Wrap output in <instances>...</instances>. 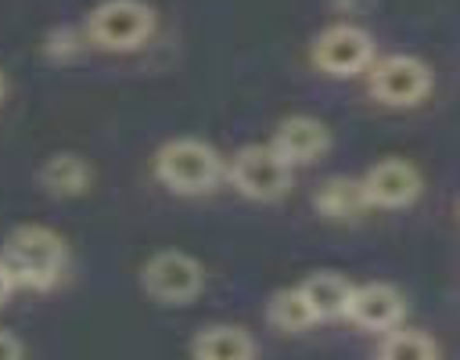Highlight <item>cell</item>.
I'll return each mask as SVG.
<instances>
[{"label": "cell", "mask_w": 460, "mask_h": 360, "mask_svg": "<svg viewBox=\"0 0 460 360\" xmlns=\"http://www.w3.org/2000/svg\"><path fill=\"white\" fill-rule=\"evenodd\" d=\"M305 306L313 310L316 324L320 320H345V306H349V295H352V281L338 270H316L309 274L302 284H298Z\"/></svg>", "instance_id": "4fadbf2b"}, {"label": "cell", "mask_w": 460, "mask_h": 360, "mask_svg": "<svg viewBox=\"0 0 460 360\" xmlns=\"http://www.w3.org/2000/svg\"><path fill=\"white\" fill-rule=\"evenodd\" d=\"M309 58H313V65H316L323 76L349 79V76H363V72L370 68V61L377 58V47H374V36H370L363 25L334 22V25L320 29V32L313 36Z\"/></svg>", "instance_id": "8992f818"}, {"label": "cell", "mask_w": 460, "mask_h": 360, "mask_svg": "<svg viewBox=\"0 0 460 360\" xmlns=\"http://www.w3.org/2000/svg\"><path fill=\"white\" fill-rule=\"evenodd\" d=\"M313 205H316V212L327 216V220H356V216H363V212L370 209V205H367V194H363V187H359L356 176H327V180L316 187Z\"/></svg>", "instance_id": "5bb4252c"}, {"label": "cell", "mask_w": 460, "mask_h": 360, "mask_svg": "<svg viewBox=\"0 0 460 360\" xmlns=\"http://www.w3.org/2000/svg\"><path fill=\"white\" fill-rule=\"evenodd\" d=\"M140 288L162 306H187L205 288V266L183 248H162L144 259Z\"/></svg>", "instance_id": "277c9868"}, {"label": "cell", "mask_w": 460, "mask_h": 360, "mask_svg": "<svg viewBox=\"0 0 460 360\" xmlns=\"http://www.w3.org/2000/svg\"><path fill=\"white\" fill-rule=\"evenodd\" d=\"M266 320H270V328H277V331H284V335H298V331H305V328L316 324V317H313V310L305 306L298 284H295V288H277V292L270 295V302H266Z\"/></svg>", "instance_id": "2e32d148"}, {"label": "cell", "mask_w": 460, "mask_h": 360, "mask_svg": "<svg viewBox=\"0 0 460 360\" xmlns=\"http://www.w3.org/2000/svg\"><path fill=\"white\" fill-rule=\"evenodd\" d=\"M151 32L155 7L144 0H101L83 22V36L101 50H137Z\"/></svg>", "instance_id": "3957f363"}, {"label": "cell", "mask_w": 460, "mask_h": 360, "mask_svg": "<svg viewBox=\"0 0 460 360\" xmlns=\"http://www.w3.org/2000/svg\"><path fill=\"white\" fill-rule=\"evenodd\" d=\"M190 360H255V335L244 324H205L190 338Z\"/></svg>", "instance_id": "8fae6325"}, {"label": "cell", "mask_w": 460, "mask_h": 360, "mask_svg": "<svg viewBox=\"0 0 460 360\" xmlns=\"http://www.w3.org/2000/svg\"><path fill=\"white\" fill-rule=\"evenodd\" d=\"M36 180L40 187L50 194V198H79L90 191L93 184V169L83 155L75 151H54L43 158V166L36 169Z\"/></svg>", "instance_id": "7c38bea8"}, {"label": "cell", "mask_w": 460, "mask_h": 360, "mask_svg": "<svg viewBox=\"0 0 460 360\" xmlns=\"http://www.w3.org/2000/svg\"><path fill=\"white\" fill-rule=\"evenodd\" d=\"M359 187H363L370 209H406L420 198L424 180H420V169L413 162L388 155L359 176Z\"/></svg>", "instance_id": "ba28073f"}, {"label": "cell", "mask_w": 460, "mask_h": 360, "mask_svg": "<svg viewBox=\"0 0 460 360\" xmlns=\"http://www.w3.org/2000/svg\"><path fill=\"white\" fill-rule=\"evenodd\" d=\"M11 295H14V284H11V274H7V266L0 263V306H4Z\"/></svg>", "instance_id": "ac0fdd59"}, {"label": "cell", "mask_w": 460, "mask_h": 360, "mask_svg": "<svg viewBox=\"0 0 460 360\" xmlns=\"http://www.w3.org/2000/svg\"><path fill=\"white\" fill-rule=\"evenodd\" d=\"M0 97H4V72H0Z\"/></svg>", "instance_id": "d6986e66"}, {"label": "cell", "mask_w": 460, "mask_h": 360, "mask_svg": "<svg viewBox=\"0 0 460 360\" xmlns=\"http://www.w3.org/2000/svg\"><path fill=\"white\" fill-rule=\"evenodd\" d=\"M438 356H442V349L428 331L402 328V324L385 331L381 346H377V360H438Z\"/></svg>", "instance_id": "9a60e30c"}, {"label": "cell", "mask_w": 460, "mask_h": 360, "mask_svg": "<svg viewBox=\"0 0 460 360\" xmlns=\"http://www.w3.org/2000/svg\"><path fill=\"white\" fill-rule=\"evenodd\" d=\"M0 360H25V342L7 328H0Z\"/></svg>", "instance_id": "e0dca14e"}, {"label": "cell", "mask_w": 460, "mask_h": 360, "mask_svg": "<svg viewBox=\"0 0 460 360\" xmlns=\"http://www.w3.org/2000/svg\"><path fill=\"white\" fill-rule=\"evenodd\" d=\"M226 180L252 202H277L291 191L295 169L270 144H244L226 162Z\"/></svg>", "instance_id": "5b68a950"}, {"label": "cell", "mask_w": 460, "mask_h": 360, "mask_svg": "<svg viewBox=\"0 0 460 360\" xmlns=\"http://www.w3.org/2000/svg\"><path fill=\"white\" fill-rule=\"evenodd\" d=\"M155 176L172 194H208L226 176V158L201 137H172L155 151Z\"/></svg>", "instance_id": "7a4b0ae2"}, {"label": "cell", "mask_w": 460, "mask_h": 360, "mask_svg": "<svg viewBox=\"0 0 460 360\" xmlns=\"http://www.w3.org/2000/svg\"><path fill=\"white\" fill-rule=\"evenodd\" d=\"M345 320H352L363 331H392L406 320V299L395 284L388 281H367V284H352L349 306H345Z\"/></svg>", "instance_id": "9c48e42d"}, {"label": "cell", "mask_w": 460, "mask_h": 360, "mask_svg": "<svg viewBox=\"0 0 460 360\" xmlns=\"http://www.w3.org/2000/svg\"><path fill=\"white\" fill-rule=\"evenodd\" d=\"M0 263L7 266L14 292H50L68 266V245L47 223H22L7 234Z\"/></svg>", "instance_id": "6da1fadb"}, {"label": "cell", "mask_w": 460, "mask_h": 360, "mask_svg": "<svg viewBox=\"0 0 460 360\" xmlns=\"http://www.w3.org/2000/svg\"><path fill=\"white\" fill-rule=\"evenodd\" d=\"M270 148L295 169V166H309L316 162L320 155H327L331 148V130L327 122L313 119V115H288L277 122L273 137H270Z\"/></svg>", "instance_id": "30bf717a"}, {"label": "cell", "mask_w": 460, "mask_h": 360, "mask_svg": "<svg viewBox=\"0 0 460 360\" xmlns=\"http://www.w3.org/2000/svg\"><path fill=\"white\" fill-rule=\"evenodd\" d=\"M431 68L413 54H385L367 68V90L388 108H413L431 94Z\"/></svg>", "instance_id": "52a82bcc"}]
</instances>
